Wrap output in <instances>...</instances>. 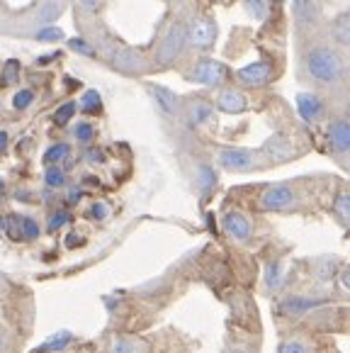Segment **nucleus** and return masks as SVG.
Here are the masks:
<instances>
[{
	"label": "nucleus",
	"instance_id": "nucleus-1",
	"mask_svg": "<svg viewBox=\"0 0 350 353\" xmlns=\"http://www.w3.org/2000/svg\"><path fill=\"white\" fill-rule=\"evenodd\" d=\"M307 71L314 81L326 85H333L343 81L345 76V61L338 52L331 47H316L307 54Z\"/></svg>",
	"mask_w": 350,
	"mask_h": 353
},
{
	"label": "nucleus",
	"instance_id": "nucleus-2",
	"mask_svg": "<svg viewBox=\"0 0 350 353\" xmlns=\"http://www.w3.org/2000/svg\"><path fill=\"white\" fill-rule=\"evenodd\" d=\"M185 42H187L185 25H173L168 30V34L163 37V42H161L158 54H156V61L163 63V66L170 61H175V59L183 54V49H185Z\"/></svg>",
	"mask_w": 350,
	"mask_h": 353
},
{
	"label": "nucleus",
	"instance_id": "nucleus-3",
	"mask_svg": "<svg viewBox=\"0 0 350 353\" xmlns=\"http://www.w3.org/2000/svg\"><path fill=\"white\" fill-rule=\"evenodd\" d=\"M294 200H297V195H294V190L289 185H273L260 195V208L280 212V210L292 208Z\"/></svg>",
	"mask_w": 350,
	"mask_h": 353
},
{
	"label": "nucleus",
	"instance_id": "nucleus-4",
	"mask_svg": "<svg viewBox=\"0 0 350 353\" xmlns=\"http://www.w3.org/2000/svg\"><path fill=\"white\" fill-rule=\"evenodd\" d=\"M227 66L219 61H200L195 68H192V81H197V83L202 85H222L224 81H227Z\"/></svg>",
	"mask_w": 350,
	"mask_h": 353
},
{
	"label": "nucleus",
	"instance_id": "nucleus-5",
	"mask_svg": "<svg viewBox=\"0 0 350 353\" xmlns=\"http://www.w3.org/2000/svg\"><path fill=\"white\" fill-rule=\"evenodd\" d=\"M219 166L227 168V171H236V173H243V171H251L256 166V154L248 149H224L219 154Z\"/></svg>",
	"mask_w": 350,
	"mask_h": 353
},
{
	"label": "nucleus",
	"instance_id": "nucleus-6",
	"mask_svg": "<svg viewBox=\"0 0 350 353\" xmlns=\"http://www.w3.org/2000/svg\"><path fill=\"white\" fill-rule=\"evenodd\" d=\"M270 76H273V66L265 61L248 63V66H243L241 71L236 73L238 81H241L243 85H248V88H258V85L268 83Z\"/></svg>",
	"mask_w": 350,
	"mask_h": 353
},
{
	"label": "nucleus",
	"instance_id": "nucleus-7",
	"mask_svg": "<svg viewBox=\"0 0 350 353\" xmlns=\"http://www.w3.org/2000/svg\"><path fill=\"white\" fill-rule=\"evenodd\" d=\"M297 112L304 122H319L326 112L324 100H321L316 93H299L297 95Z\"/></svg>",
	"mask_w": 350,
	"mask_h": 353
},
{
	"label": "nucleus",
	"instance_id": "nucleus-8",
	"mask_svg": "<svg viewBox=\"0 0 350 353\" xmlns=\"http://www.w3.org/2000/svg\"><path fill=\"white\" fill-rule=\"evenodd\" d=\"M292 15L299 27H311L319 20V3L316 0H292Z\"/></svg>",
	"mask_w": 350,
	"mask_h": 353
},
{
	"label": "nucleus",
	"instance_id": "nucleus-9",
	"mask_svg": "<svg viewBox=\"0 0 350 353\" xmlns=\"http://www.w3.org/2000/svg\"><path fill=\"white\" fill-rule=\"evenodd\" d=\"M187 39H190L195 47H209L216 39V27L209 20H195L187 30Z\"/></svg>",
	"mask_w": 350,
	"mask_h": 353
},
{
	"label": "nucleus",
	"instance_id": "nucleus-10",
	"mask_svg": "<svg viewBox=\"0 0 350 353\" xmlns=\"http://www.w3.org/2000/svg\"><path fill=\"white\" fill-rule=\"evenodd\" d=\"M329 144L336 154H345L350 149V125L348 120H333L329 127Z\"/></svg>",
	"mask_w": 350,
	"mask_h": 353
},
{
	"label": "nucleus",
	"instance_id": "nucleus-11",
	"mask_svg": "<svg viewBox=\"0 0 350 353\" xmlns=\"http://www.w3.org/2000/svg\"><path fill=\"white\" fill-rule=\"evenodd\" d=\"M224 229H227L229 236H234V239H238V241H246L253 232L248 217L241 212H227L224 214Z\"/></svg>",
	"mask_w": 350,
	"mask_h": 353
},
{
	"label": "nucleus",
	"instance_id": "nucleus-12",
	"mask_svg": "<svg viewBox=\"0 0 350 353\" xmlns=\"http://www.w3.org/2000/svg\"><path fill=\"white\" fill-rule=\"evenodd\" d=\"M216 108L222 110V112H227V114H241V112H246L248 100H246V95H243V93L229 88V90H222V93H219Z\"/></svg>",
	"mask_w": 350,
	"mask_h": 353
},
{
	"label": "nucleus",
	"instance_id": "nucleus-13",
	"mask_svg": "<svg viewBox=\"0 0 350 353\" xmlns=\"http://www.w3.org/2000/svg\"><path fill=\"white\" fill-rule=\"evenodd\" d=\"M326 305V300H311V297H287V300L282 302V314H289V317H299V314H304V312H311L316 310V307Z\"/></svg>",
	"mask_w": 350,
	"mask_h": 353
},
{
	"label": "nucleus",
	"instance_id": "nucleus-14",
	"mask_svg": "<svg viewBox=\"0 0 350 353\" xmlns=\"http://www.w3.org/2000/svg\"><path fill=\"white\" fill-rule=\"evenodd\" d=\"M149 93H151V98L156 100V105H158V110L163 114H168V117H175V114H178V98H175V93H170L168 88H161V85H151Z\"/></svg>",
	"mask_w": 350,
	"mask_h": 353
},
{
	"label": "nucleus",
	"instance_id": "nucleus-15",
	"mask_svg": "<svg viewBox=\"0 0 350 353\" xmlns=\"http://www.w3.org/2000/svg\"><path fill=\"white\" fill-rule=\"evenodd\" d=\"M110 59H112L114 66L122 68V71H141V68H144V61H141L134 52H122V49L117 52V49H112Z\"/></svg>",
	"mask_w": 350,
	"mask_h": 353
},
{
	"label": "nucleus",
	"instance_id": "nucleus-16",
	"mask_svg": "<svg viewBox=\"0 0 350 353\" xmlns=\"http://www.w3.org/2000/svg\"><path fill=\"white\" fill-rule=\"evenodd\" d=\"M265 154H268L273 161H285V159L292 156V144H289L285 137L275 134L273 139H268V144H265Z\"/></svg>",
	"mask_w": 350,
	"mask_h": 353
},
{
	"label": "nucleus",
	"instance_id": "nucleus-17",
	"mask_svg": "<svg viewBox=\"0 0 350 353\" xmlns=\"http://www.w3.org/2000/svg\"><path fill=\"white\" fill-rule=\"evenodd\" d=\"M331 32H333V39L340 44V47H348L350 44V15L348 12H340L338 17L331 25Z\"/></svg>",
	"mask_w": 350,
	"mask_h": 353
},
{
	"label": "nucleus",
	"instance_id": "nucleus-18",
	"mask_svg": "<svg viewBox=\"0 0 350 353\" xmlns=\"http://www.w3.org/2000/svg\"><path fill=\"white\" fill-rule=\"evenodd\" d=\"M110 353H146V343L139 341V339H114L112 346H110Z\"/></svg>",
	"mask_w": 350,
	"mask_h": 353
},
{
	"label": "nucleus",
	"instance_id": "nucleus-19",
	"mask_svg": "<svg viewBox=\"0 0 350 353\" xmlns=\"http://www.w3.org/2000/svg\"><path fill=\"white\" fill-rule=\"evenodd\" d=\"M73 334L71 332H59L54 334V336H49V341H44L39 348H37V353H49V351H61V348H66L68 343H71Z\"/></svg>",
	"mask_w": 350,
	"mask_h": 353
},
{
	"label": "nucleus",
	"instance_id": "nucleus-20",
	"mask_svg": "<svg viewBox=\"0 0 350 353\" xmlns=\"http://www.w3.org/2000/svg\"><path fill=\"white\" fill-rule=\"evenodd\" d=\"M78 108H81L85 114H98L100 110H103V98H100L98 90H85L81 103H78Z\"/></svg>",
	"mask_w": 350,
	"mask_h": 353
},
{
	"label": "nucleus",
	"instance_id": "nucleus-21",
	"mask_svg": "<svg viewBox=\"0 0 350 353\" xmlns=\"http://www.w3.org/2000/svg\"><path fill=\"white\" fill-rule=\"evenodd\" d=\"M212 112H214V110H212L207 103L190 105V125L192 127H200V125H205V122H209L212 120Z\"/></svg>",
	"mask_w": 350,
	"mask_h": 353
},
{
	"label": "nucleus",
	"instance_id": "nucleus-22",
	"mask_svg": "<svg viewBox=\"0 0 350 353\" xmlns=\"http://www.w3.org/2000/svg\"><path fill=\"white\" fill-rule=\"evenodd\" d=\"M59 12H61V6H59L56 0H49V3H44V6L39 8V12H37V20L47 27V25H52V22L56 20Z\"/></svg>",
	"mask_w": 350,
	"mask_h": 353
},
{
	"label": "nucleus",
	"instance_id": "nucleus-23",
	"mask_svg": "<svg viewBox=\"0 0 350 353\" xmlns=\"http://www.w3.org/2000/svg\"><path fill=\"white\" fill-rule=\"evenodd\" d=\"M214 183H216L214 168L207 166V163H202V166L197 168V185H200V190H202V192L212 190V188H214Z\"/></svg>",
	"mask_w": 350,
	"mask_h": 353
},
{
	"label": "nucleus",
	"instance_id": "nucleus-24",
	"mask_svg": "<svg viewBox=\"0 0 350 353\" xmlns=\"http://www.w3.org/2000/svg\"><path fill=\"white\" fill-rule=\"evenodd\" d=\"M333 210H336V214H338L340 222L348 224V219H350V195L348 192H340L338 198H336Z\"/></svg>",
	"mask_w": 350,
	"mask_h": 353
},
{
	"label": "nucleus",
	"instance_id": "nucleus-25",
	"mask_svg": "<svg viewBox=\"0 0 350 353\" xmlns=\"http://www.w3.org/2000/svg\"><path fill=\"white\" fill-rule=\"evenodd\" d=\"M44 181H47L49 188H63L66 185V173L59 166H49L47 173H44Z\"/></svg>",
	"mask_w": 350,
	"mask_h": 353
},
{
	"label": "nucleus",
	"instance_id": "nucleus-26",
	"mask_svg": "<svg viewBox=\"0 0 350 353\" xmlns=\"http://www.w3.org/2000/svg\"><path fill=\"white\" fill-rule=\"evenodd\" d=\"M34 37H37V42H59V39H63V32H61V27L47 25V27H41Z\"/></svg>",
	"mask_w": 350,
	"mask_h": 353
},
{
	"label": "nucleus",
	"instance_id": "nucleus-27",
	"mask_svg": "<svg viewBox=\"0 0 350 353\" xmlns=\"http://www.w3.org/2000/svg\"><path fill=\"white\" fill-rule=\"evenodd\" d=\"M68 156V144H54L52 149L44 154V163H49V166H54V163L63 161Z\"/></svg>",
	"mask_w": 350,
	"mask_h": 353
},
{
	"label": "nucleus",
	"instance_id": "nucleus-28",
	"mask_svg": "<svg viewBox=\"0 0 350 353\" xmlns=\"http://www.w3.org/2000/svg\"><path fill=\"white\" fill-rule=\"evenodd\" d=\"M73 137H76L81 144H88V141H93L95 137V127L90 122H78L76 130H73Z\"/></svg>",
	"mask_w": 350,
	"mask_h": 353
},
{
	"label": "nucleus",
	"instance_id": "nucleus-29",
	"mask_svg": "<svg viewBox=\"0 0 350 353\" xmlns=\"http://www.w3.org/2000/svg\"><path fill=\"white\" fill-rule=\"evenodd\" d=\"M76 110H78V103H63L61 108L56 110V114H54L56 125H66V122H71V117L76 114Z\"/></svg>",
	"mask_w": 350,
	"mask_h": 353
},
{
	"label": "nucleus",
	"instance_id": "nucleus-30",
	"mask_svg": "<svg viewBox=\"0 0 350 353\" xmlns=\"http://www.w3.org/2000/svg\"><path fill=\"white\" fill-rule=\"evenodd\" d=\"M278 353H309V346L299 339H287V341L280 343Z\"/></svg>",
	"mask_w": 350,
	"mask_h": 353
},
{
	"label": "nucleus",
	"instance_id": "nucleus-31",
	"mask_svg": "<svg viewBox=\"0 0 350 353\" xmlns=\"http://www.w3.org/2000/svg\"><path fill=\"white\" fill-rule=\"evenodd\" d=\"M243 8H246L248 15L256 17V20H265V15H268V10H265V6H262V0H243Z\"/></svg>",
	"mask_w": 350,
	"mask_h": 353
},
{
	"label": "nucleus",
	"instance_id": "nucleus-32",
	"mask_svg": "<svg viewBox=\"0 0 350 353\" xmlns=\"http://www.w3.org/2000/svg\"><path fill=\"white\" fill-rule=\"evenodd\" d=\"M20 232H22L25 239H37V236H39V224L30 217H22L20 219Z\"/></svg>",
	"mask_w": 350,
	"mask_h": 353
},
{
	"label": "nucleus",
	"instance_id": "nucleus-33",
	"mask_svg": "<svg viewBox=\"0 0 350 353\" xmlns=\"http://www.w3.org/2000/svg\"><path fill=\"white\" fill-rule=\"evenodd\" d=\"M32 100H34V93H32V90H20V93H15V98H12V108L27 110L32 105Z\"/></svg>",
	"mask_w": 350,
	"mask_h": 353
},
{
	"label": "nucleus",
	"instance_id": "nucleus-34",
	"mask_svg": "<svg viewBox=\"0 0 350 353\" xmlns=\"http://www.w3.org/2000/svg\"><path fill=\"white\" fill-rule=\"evenodd\" d=\"M68 219H71V214H68L66 210H59V212H54L52 217H49V232H56V229H61L63 224H68Z\"/></svg>",
	"mask_w": 350,
	"mask_h": 353
},
{
	"label": "nucleus",
	"instance_id": "nucleus-35",
	"mask_svg": "<svg viewBox=\"0 0 350 353\" xmlns=\"http://www.w3.org/2000/svg\"><path fill=\"white\" fill-rule=\"evenodd\" d=\"M17 73H20V61H15V59H10V61L6 63V76H3V83H15L17 81Z\"/></svg>",
	"mask_w": 350,
	"mask_h": 353
},
{
	"label": "nucleus",
	"instance_id": "nucleus-36",
	"mask_svg": "<svg viewBox=\"0 0 350 353\" xmlns=\"http://www.w3.org/2000/svg\"><path fill=\"white\" fill-rule=\"evenodd\" d=\"M265 283H268V288H278L280 285V265L278 263H270L268 270H265Z\"/></svg>",
	"mask_w": 350,
	"mask_h": 353
},
{
	"label": "nucleus",
	"instance_id": "nucleus-37",
	"mask_svg": "<svg viewBox=\"0 0 350 353\" xmlns=\"http://www.w3.org/2000/svg\"><path fill=\"white\" fill-rule=\"evenodd\" d=\"M68 44H71L73 52H81L83 57H93V47H90V44H85L83 39H71Z\"/></svg>",
	"mask_w": 350,
	"mask_h": 353
},
{
	"label": "nucleus",
	"instance_id": "nucleus-38",
	"mask_svg": "<svg viewBox=\"0 0 350 353\" xmlns=\"http://www.w3.org/2000/svg\"><path fill=\"white\" fill-rule=\"evenodd\" d=\"M8 234H10L12 239H22V232H20V217H10V222L6 224Z\"/></svg>",
	"mask_w": 350,
	"mask_h": 353
},
{
	"label": "nucleus",
	"instance_id": "nucleus-39",
	"mask_svg": "<svg viewBox=\"0 0 350 353\" xmlns=\"http://www.w3.org/2000/svg\"><path fill=\"white\" fill-rule=\"evenodd\" d=\"M107 212H110V210H107V205H105V203H95L93 208H90V217L98 219V222L107 217Z\"/></svg>",
	"mask_w": 350,
	"mask_h": 353
},
{
	"label": "nucleus",
	"instance_id": "nucleus-40",
	"mask_svg": "<svg viewBox=\"0 0 350 353\" xmlns=\"http://www.w3.org/2000/svg\"><path fill=\"white\" fill-rule=\"evenodd\" d=\"M88 161H90V163H103L105 154L100 149H90V151H88Z\"/></svg>",
	"mask_w": 350,
	"mask_h": 353
},
{
	"label": "nucleus",
	"instance_id": "nucleus-41",
	"mask_svg": "<svg viewBox=\"0 0 350 353\" xmlns=\"http://www.w3.org/2000/svg\"><path fill=\"white\" fill-rule=\"evenodd\" d=\"M78 3H81L83 8H88V10H93V8H98L100 3H103V0H78Z\"/></svg>",
	"mask_w": 350,
	"mask_h": 353
},
{
	"label": "nucleus",
	"instance_id": "nucleus-42",
	"mask_svg": "<svg viewBox=\"0 0 350 353\" xmlns=\"http://www.w3.org/2000/svg\"><path fill=\"white\" fill-rule=\"evenodd\" d=\"M78 244H81V236H78V234H71V236L66 239V246H68V249H73V246H78Z\"/></svg>",
	"mask_w": 350,
	"mask_h": 353
},
{
	"label": "nucleus",
	"instance_id": "nucleus-43",
	"mask_svg": "<svg viewBox=\"0 0 350 353\" xmlns=\"http://www.w3.org/2000/svg\"><path fill=\"white\" fill-rule=\"evenodd\" d=\"M6 144H8V132L0 130V151L6 149Z\"/></svg>",
	"mask_w": 350,
	"mask_h": 353
},
{
	"label": "nucleus",
	"instance_id": "nucleus-44",
	"mask_svg": "<svg viewBox=\"0 0 350 353\" xmlns=\"http://www.w3.org/2000/svg\"><path fill=\"white\" fill-rule=\"evenodd\" d=\"M68 200H71V203H76V200H81V190H71V192H68Z\"/></svg>",
	"mask_w": 350,
	"mask_h": 353
},
{
	"label": "nucleus",
	"instance_id": "nucleus-45",
	"mask_svg": "<svg viewBox=\"0 0 350 353\" xmlns=\"http://www.w3.org/2000/svg\"><path fill=\"white\" fill-rule=\"evenodd\" d=\"M3 343H6V336H3V334H0V348H3Z\"/></svg>",
	"mask_w": 350,
	"mask_h": 353
},
{
	"label": "nucleus",
	"instance_id": "nucleus-46",
	"mask_svg": "<svg viewBox=\"0 0 350 353\" xmlns=\"http://www.w3.org/2000/svg\"><path fill=\"white\" fill-rule=\"evenodd\" d=\"M3 188H6V183H3V178H0V192H3Z\"/></svg>",
	"mask_w": 350,
	"mask_h": 353
},
{
	"label": "nucleus",
	"instance_id": "nucleus-47",
	"mask_svg": "<svg viewBox=\"0 0 350 353\" xmlns=\"http://www.w3.org/2000/svg\"><path fill=\"white\" fill-rule=\"evenodd\" d=\"M0 229H6V222H3V217H0Z\"/></svg>",
	"mask_w": 350,
	"mask_h": 353
},
{
	"label": "nucleus",
	"instance_id": "nucleus-48",
	"mask_svg": "<svg viewBox=\"0 0 350 353\" xmlns=\"http://www.w3.org/2000/svg\"><path fill=\"white\" fill-rule=\"evenodd\" d=\"M273 3H282V0H273Z\"/></svg>",
	"mask_w": 350,
	"mask_h": 353
},
{
	"label": "nucleus",
	"instance_id": "nucleus-49",
	"mask_svg": "<svg viewBox=\"0 0 350 353\" xmlns=\"http://www.w3.org/2000/svg\"><path fill=\"white\" fill-rule=\"evenodd\" d=\"M0 285H3V278H0Z\"/></svg>",
	"mask_w": 350,
	"mask_h": 353
}]
</instances>
